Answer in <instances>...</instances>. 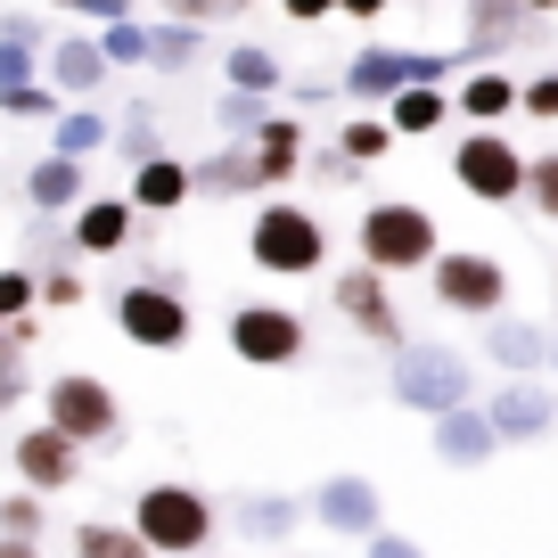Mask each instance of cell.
<instances>
[{
    "instance_id": "cell-1",
    "label": "cell",
    "mask_w": 558,
    "mask_h": 558,
    "mask_svg": "<svg viewBox=\"0 0 558 558\" xmlns=\"http://www.w3.org/2000/svg\"><path fill=\"white\" fill-rule=\"evenodd\" d=\"M386 402H402L411 418H444L460 402H476V362L444 337H402L386 353Z\"/></svg>"
},
{
    "instance_id": "cell-2",
    "label": "cell",
    "mask_w": 558,
    "mask_h": 558,
    "mask_svg": "<svg viewBox=\"0 0 558 558\" xmlns=\"http://www.w3.org/2000/svg\"><path fill=\"white\" fill-rule=\"evenodd\" d=\"M214 525H222V509H214V493H197L190 476H148V485L132 493V534L157 558L214 550Z\"/></svg>"
},
{
    "instance_id": "cell-3",
    "label": "cell",
    "mask_w": 558,
    "mask_h": 558,
    "mask_svg": "<svg viewBox=\"0 0 558 558\" xmlns=\"http://www.w3.org/2000/svg\"><path fill=\"white\" fill-rule=\"evenodd\" d=\"M107 313H116V337L140 353H181L197 337V313H190V279L181 271H140L123 279L116 296H107Z\"/></svg>"
},
{
    "instance_id": "cell-4",
    "label": "cell",
    "mask_w": 558,
    "mask_h": 558,
    "mask_svg": "<svg viewBox=\"0 0 558 558\" xmlns=\"http://www.w3.org/2000/svg\"><path fill=\"white\" fill-rule=\"evenodd\" d=\"M436 255H444V230L418 197H369V206L353 214V263H369V271H386V279L427 271Z\"/></svg>"
},
{
    "instance_id": "cell-5",
    "label": "cell",
    "mask_w": 558,
    "mask_h": 558,
    "mask_svg": "<svg viewBox=\"0 0 558 558\" xmlns=\"http://www.w3.org/2000/svg\"><path fill=\"white\" fill-rule=\"evenodd\" d=\"M246 263L271 271V279H320V271H329V222L279 190L271 206L246 214Z\"/></svg>"
},
{
    "instance_id": "cell-6",
    "label": "cell",
    "mask_w": 558,
    "mask_h": 558,
    "mask_svg": "<svg viewBox=\"0 0 558 558\" xmlns=\"http://www.w3.org/2000/svg\"><path fill=\"white\" fill-rule=\"evenodd\" d=\"M460 66H469L460 50H402V41H362V50L345 58V83H337V99L386 107L395 90H411V83H452Z\"/></svg>"
},
{
    "instance_id": "cell-7",
    "label": "cell",
    "mask_w": 558,
    "mask_h": 558,
    "mask_svg": "<svg viewBox=\"0 0 558 558\" xmlns=\"http://www.w3.org/2000/svg\"><path fill=\"white\" fill-rule=\"evenodd\" d=\"M41 418H50L66 444H83V452H107V444L123 436V402H116V386H107L99 369H58V378L41 386Z\"/></svg>"
},
{
    "instance_id": "cell-8",
    "label": "cell",
    "mask_w": 558,
    "mask_h": 558,
    "mask_svg": "<svg viewBox=\"0 0 558 558\" xmlns=\"http://www.w3.org/2000/svg\"><path fill=\"white\" fill-rule=\"evenodd\" d=\"M452 181L476 197V206H525V148L501 132V123H469V140H452Z\"/></svg>"
},
{
    "instance_id": "cell-9",
    "label": "cell",
    "mask_w": 558,
    "mask_h": 558,
    "mask_svg": "<svg viewBox=\"0 0 558 558\" xmlns=\"http://www.w3.org/2000/svg\"><path fill=\"white\" fill-rule=\"evenodd\" d=\"M427 288H436V304L460 313V320L509 313V263L485 255V246H444V255L427 263Z\"/></svg>"
},
{
    "instance_id": "cell-10",
    "label": "cell",
    "mask_w": 558,
    "mask_h": 558,
    "mask_svg": "<svg viewBox=\"0 0 558 558\" xmlns=\"http://www.w3.org/2000/svg\"><path fill=\"white\" fill-rule=\"evenodd\" d=\"M222 345L239 353L246 369H296L304 345H313V329H304V313H288V304H230Z\"/></svg>"
},
{
    "instance_id": "cell-11",
    "label": "cell",
    "mask_w": 558,
    "mask_h": 558,
    "mask_svg": "<svg viewBox=\"0 0 558 558\" xmlns=\"http://www.w3.org/2000/svg\"><path fill=\"white\" fill-rule=\"evenodd\" d=\"M329 296H337V320H345L362 345H378V353H395L402 337V304H395V279L386 271H369V263H353V271H337L329 279Z\"/></svg>"
},
{
    "instance_id": "cell-12",
    "label": "cell",
    "mask_w": 558,
    "mask_h": 558,
    "mask_svg": "<svg viewBox=\"0 0 558 558\" xmlns=\"http://www.w3.org/2000/svg\"><path fill=\"white\" fill-rule=\"evenodd\" d=\"M304 509H313V525H320V534H337V542H369V534L386 525L378 485H369V476H353V469L320 476V485L304 493Z\"/></svg>"
},
{
    "instance_id": "cell-13",
    "label": "cell",
    "mask_w": 558,
    "mask_h": 558,
    "mask_svg": "<svg viewBox=\"0 0 558 558\" xmlns=\"http://www.w3.org/2000/svg\"><path fill=\"white\" fill-rule=\"evenodd\" d=\"M485 418L501 427V452L509 444H542V436H558V386L550 378H501L485 395Z\"/></svg>"
},
{
    "instance_id": "cell-14",
    "label": "cell",
    "mask_w": 558,
    "mask_h": 558,
    "mask_svg": "<svg viewBox=\"0 0 558 558\" xmlns=\"http://www.w3.org/2000/svg\"><path fill=\"white\" fill-rule=\"evenodd\" d=\"M230 534L239 542H255V550H279V542H296L304 525H313V509H304V493H271V485H255V493H230Z\"/></svg>"
},
{
    "instance_id": "cell-15",
    "label": "cell",
    "mask_w": 558,
    "mask_h": 558,
    "mask_svg": "<svg viewBox=\"0 0 558 558\" xmlns=\"http://www.w3.org/2000/svg\"><path fill=\"white\" fill-rule=\"evenodd\" d=\"M132 230H140V206L123 190H90L83 206L66 214V246H74V255H123Z\"/></svg>"
},
{
    "instance_id": "cell-16",
    "label": "cell",
    "mask_w": 558,
    "mask_h": 558,
    "mask_svg": "<svg viewBox=\"0 0 558 558\" xmlns=\"http://www.w3.org/2000/svg\"><path fill=\"white\" fill-rule=\"evenodd\" d=\"M476 345H485V362L501 369V378H550V329L542 320H518V313H493L476 320Z\"/></svg>"
},
{
    "instance_id": "cell-17",
    "label": "cell",
    "mask_w": 558,
    "mask_h": 558,
    "mask_svg": "<svg viewBox=\"0 0 558 558\" xmlns=\"http://www.w3.org/2000/svg\"><path fill=\"white\" fill-rule=\"evenodd\" d=\"M427 427H436V460H444V469H460V476H476V469L501 460V427L485 418V402H460V411L427 418Z\"/></svg>"
},
{
    "instance_id": "cell-18",
    "label": "cell",
    "mask_w": 558,
    "mask_h": 558,
    "mask_svg": "<svg viewBox=\"0 0 558 558\" xmlns=\"http://www.w3.org/2000/svg\"><path fill=\"white\" fill-rule=\"evenodd\" d=\"M525 34H534V17H525L518 0H469V9H460V58H469V66L509 58Z\"/></svg>"
},
{
    "instance_id": "cell-19",
    "label": "cell",
    "mask_w": 558,
    "mask_h": 558,
    "mask_svg": "<svg viewBox=\"0 0 558 558\" xmlns=\"http://www.w3.org/2000/svg\"><path fill=\"white\" fill-rule=\"evenodd\" d=\"M74 476H83V444H66L50 418H41V427H17V485H34L41 501H50Z\"/></svg>"
},
{
    "instance_id": "cell-20",
    "label": "cell",
    "mask_w": 558,
    "mask_h": 558,
    "mask_svg": "<svg viewBox=\"0 0 558 558\" xmlns=\"http://www.w3.org/2000/svg\"><path fill=\"white\" fill-rule=\"evenodd\" d=\"M107 74H116V66H107L99 34H58L50 58H41V83H58V99H66V107H83L90 90L107 83Z\"/></svg>"
},
{
    "instance_id": "cell-21",
    "label": "cell",
    "mask_w": 558,
    "mask_h": 558,
    "mask_svg": "<svg viewBox=\"0 0 558 558\" xmlns=\"http://www.w3.org/2000/svg\"><path fill=\"white\" fill-rule=\"evenodd\" d=\"M304 140H313V132H304V123L288 116V107H279V116L263 123L255 140H246V148H255V181H263V197H279L288 181L304 173Z\"/></svg>"
},
{
    "instance_id": "cell-22",
    "label": "cell",
    "mask_w": 558,
    "mask_h": 558,
    "mask_svg": "<svg viewBox=\"0 0 558 558\" xmlns=\"http://www.w3.org/2000/svg\"><path fill=\"white\" fill-rule=\"evenodd\" d=\"M123 197H132L140 214H181L197 197V181H190V165L173 157V148H157L148 165H132V181H123Z\"/></svg>"
},
{
    "instance_id": "cell-23",
    "label": "cell",
    "mask_w": 558,
    "mask_h": 558,
    "mask_svg": "<svg viewBox=\"0 0 558 558\" xmlns=\"http://www.w3.org/2000/svg\"><path fill=\"white\" fill-rule=\"evenodd\" d=\"M83 197H90V181H83V165H74V157L41 148V157L25 165V206H34V214H50V222H58V214H74Z\"/></svg>"
},
{
    "instance_id": "cell-24",
    "label": "cell",
    "mask_w": 558,
    "mask_h": 558,
    "mask_svg": "<svg viewBox=\"0 0 558 558\" xmlns=\"http://www.w3.org/2000/svg\"><path fill=\"white\" fill-rule=\"evenodd\" d=\"M190 181H197V197H263L255 148H246V140H214L206 157L190 165Z\"/></svg>"
},
{
    "instance_id": "cell-25",
    "label": "cell",
    "mask_w": 558,
    "mask_h": 558,
    "mask_svg": "<svg viewBox=\"0 0 558 558\" xmlns=\"http://www.w3.org/2000/svg\"><path fill=\"white\" fill-rule=\"evenodd\" d=\"M378 116L395 123V140H427V132L452 123V83H411V90H395Z\"/></svg>"
},
{
    "instance_id": "cell-26",
    "label": "cell",
    "mask_w": 558,
    "mask_h": 558,
    "mask_svg": "<svg viewBox=\"0 0 558 558\" xmlns=\"http://www.w3.org/2000/svg\"><path fill=\"white\" fill-rule=\"evenodd\" d=\"M206 66V25L148 17V74H197Z\"/></svg>"
},
{
    "instance_id": "cell-27",
    "label": "cell",
    "mask_w": 558,
    "mask_h": 558,
    "mask_svg": "<svg viewBox=\"0 0 558 558\" xmlns=\"http://www.w3.org/2000/svg\"><path fill=\"white\" fill-rule=\"evenodd\" d=\"M222 90L279 99V90H288V66H279V50H263V41H230V50H222Z\"/></svg>"
},
{
    "instance_id": "cell-28",
    "label": "cell",
    "mask_w": 558,
    "mask_h": 558,
    "mask_svg": "<svg viewBox=\"0 0 558 558\" xmlns=\"http://www.w3.org/2000/svg\"><path fill=\"white\" fill-rule=\"evenodd\" d=\"M107 140H116V116H99V107H58V123H50V148L58 157H74V165H90L107 148Z\"/></svg>"
},
{
    "instance_id": "cell-29",
    "label": "cell",
    "mask_w": 558,
    "mask_h": 558,
    "mask_svg": "<svg viewBox=\"0 0 558 558\" xmlns=\"http://www.w3.org/2000/svg\"><path fill=\"white\" fill-rule=\"evenodd\" d=\"M452 116H469V123H509L518 116V83L509 74H460V90H452Z\"/></svg>"
},
{
    "instance_id": "cell-30",
    "label": "cell",
    "mask_w": 558,
    "mask_h": 558,
    "mask_svg": "<svg viewBox=\"0 0 558 558\" xmlns=\"http://www.w3.org/2000/svg\"><path fill=\"white\" fill-rule=\"evenodd\" d=\"M66 550H74V558H157L148 542L132 534V525H116V518H83V525H66Z\"/></svg>"
},
{
    "instance_id": "cell-31",
    "label": "cell",
    "mask_w": 558,
    "mask_h": 558,
    "mask_svg": "<svg viewBox=\"0 0 558 558\" xmlns=\"http://www.w3.org/2000/svg\"><path fill=\"white\" fill-rule=\"evenodd\" d=\"M34 337H41L34 320H9V337H0V418L34 395V369H25V345H34Z\"/></svg>"
},
{
    "instance_id": "cell-32",
    "label": "cell",
    "mask_w": 558,
    "mask_h": 558,
    "mask_svg": "<svg viewBox=\"0 0 558 558\" xmlns=\"http://www.w3.org/2000/svg\"><path fill=\"white\" fill-rule=\"evenodd\" d=\"M271 116H279V99H255V90H214V132H222V140H255Z\"/></svg>"
},
{
    "instance_id": "cell-33",
    "label": "cell",
    "mask_w": 558,
    "mask_h": 558,
    "mask_svg": "<svg viewBox=\"0 0 558 558\" xmlns=\"http://www.w3.org/2000/svg\"><path fill=\"white\" fill-rule=\"evenodd\" d=\"M107 148H116L123 165H148V157L165 148V140H157V107H148V99H132V107L116 116V140H107Z\"/></svg>"
},
{
    "instance_id": "cell-34",
    "label": "cell",
    "mask_w": 558,
    "mask_h": 558,
    "mask_svg": "<svg viewBox=\"0 0 558 558\" xmlns=\"http://www.w3.org/2000/svg\"><path fill=\"white\" fill-rule=\"evenodd\" d=\"M337 148H345V157H353V165H362V173H369V165H378L386 148H395V123H386V116H369V107H362V116H345V132H337Z\"/></svg>"
},
{
    "instance_id": "cell-35",
    "label": "cell",
    "mask_w": 558,
    "mask_h": 558,
    "mask_svg": "<svg viewBox=\"0 0 558 558\" xmlns=\"http://www.w3.org/2000/svg\"><path fill=\"white\" fill-rule=\"evenodd\" d=\"M99 50H107V66H148V17H116V25H99Z\"/></svg>"
},
{
    "instance_id": "cell-36",
    "label": "cell",
    "mask_w": 558,
    "mask_h": 558,
    "mask_svg": "<svg viewBox=\"0 0 558 558\" xmlns=\"http://www.w3.org/2000/svg\"><path fill=\"white\" fill-rule=\"evenodd\" d=\"M525 214H542V222H558V148H542V157H525Z\"/></svg>"
},
{
    "instance_id": "cell-37",
    "label": "cell",
    "mask_w": 558,
    "mask_h": 558,
    "mask_svg": "<svg viewBox=\"0 0 558 558\" xmlns=\"http://www.w3.org/2000/svg\"><path fill=\"white\" fill-rule=\"evenodd\" d=\"M34 304H41V271L34 263H9L0 271V320H34Z\"/></svg>"
},
{
    "instance_id": "cell-38",
    "label": "cell",
    "mask_w": 558,
    "mask_h": 558,
    "mask_svg": "<svg viewBox=\"0 0 558 558\" xmlns=\"http://www.w3.org/2000/svg\"><path fill=\"white\" fill-rule=\"evenodd\" d=\"M58 83H25V90H0V116H17V123H58Z\"/></svg>"
},
{
    "instance_id": "cell-39",
    "label": "cell",
    "mask_w": 558,
    "mask_h": 558,
    "mask_svg": "<svg viewBox=\"0 0 558 558\" xmlns=\"http://www.w3.org/2000/svg\"><path fill=\"white\" fill-rule=\"evenodd\" d=\"M41 525H50V509H41V493H34V485L0 493V534H41Z\"/></svg>"
},
{
    "instance_id": "cell-40",
    "label": "cell",
    "mask_w": 558,
    "mask_h": 558,
    "mask_svg": "<svg viewBox=\"0 0 558 558\" xmlns=\"http://www.w3.org/2000/svg\"><path fill=\"white\" fill-rule=\"evenodd\" d=\"M25 83H41V50H25V41L0 34V90H25Z\"/></svg>"
},
{
    "instance_id": "cell-41",
    "label": "cell",
    "mask_w": 558,
    "mask_h": 558,
    "mask_svg": "<svg viewBox=\"0 0 558 558\" xmlns=\"http://www.w3.org/2000/svg\"><path fill=\"white\" fill-rule=\"evenodd\" d=\"M518 107L534 123H558V74H534V83H518Z\"/></svg>"
},
{
    "instance_id": "cell-42",
    "label": "cell",
    "mask_w": 558,
    "mask_h": 558,
    "mask_svg": "<svg viewBox=\"0 0 558 558\" xmlns=\"http://www.w3.org/2000/svg\"><path fill=\"white\" fill-rule=\"evenodd\" d=\"M0 34H9V41H25V50H41V58H50V41H58L50 25L34 17V9H9V17H0Z\"/></svg>"
},
{
    "instance_id": "cell-43",
    "label": "cell",
    "mask_w": 558,
    "mask_h": 558,
    "mask_svg": "<svg viewBox=\"0 0 558 558\" xmlns=\"http://www.w3.org/2000/svg\"><path fill=\"white\" fill-rule=\"evenodd\" d=\"M50 9H74L90 25H116V17H140V0H50Z\"/></svg>"
},
{
    "instance_id": "cell-44",
    "label": "cell",
    "mask_w": 558,
    "mask_h": 558,
    "mask_svg": "<svg viewBox=\"0 0 558 558\" xmlns=\"http://www.w3.org/2000/svg\"><path fill=\"white\" fill-rule=\"evenodd\" d=\"M165 17H181V25H214V17H230L239 0H157Z\"/></svg>"
},
{
    "instance_id": "cell-45",
    "label": "cell",
    "mask_w": 558,
    "mask_h": 558,
    "mask_svg": "<svg viewBox=\"0 0 558 558\" xmlns=\"http://www.w3.org/2000/svg\"><path fill=\"white\" fill-rule=\"evenodd\" d=\"M41 304H50V313H74V304H83V279L74 271H41Z\"/></svg>"
},
{
    "instance_id": "cell-46",
    "label": "cell",
    "mask_w": 558,
    "mask_h": 558,
    "mask_svg": "<svg viewBox=\"0 0 558 558\" xmlns=\"http://www.w3.org/2000/svg\"><path fill=\"white\" fill-rule=\"evenodd\" d=\"M362 558H427V550H418L411 534H386V525H378V534L362 542Z\"/></svg>"
},
{
    "instance_id": "cell-47",
    "label": "cell",
    "mask_w": 558,
    "mask_h": 558,
    "mask_svg": "<svg viewBox=\"0 0 558 558\" xmlns=\"http://www.w3.org/2000/svg\"><path fill=\"white\" fill-rule=\"evenodd\" d=\"M279 17L288 25H320V17H337V0H279Z\"/></svg>"
},
{
    "instance_id": "cell-48",
    "label": "cell",
    "mask_w": 558,
    "mask_h": 558,
    "mask_svg": "<svg viewBox=\"0 0 558 558\" xmlns=\"http://www.w3.org/2000/svg\"><path fill=\"white\" fill-rule=\"evenodd\" d=\"M337 9H345V17H353V25H378V17H386V9H402V0H337Z\"/></svg>"
},
{
    "instance_id": "cell-49",
    "label": "cell",
    "mask_w": 558,
    "mask_h": 558,
    "mask_svg": "<svg viewBox=\"0 0 558 558\" xmlns=\"http://www.w3.org/2000/svg\"><path fill=\"white\" fill-rule=\"evenodd\" d=\"M0 558H41V542L34 534H0Z\"/></svg>"
},
{
    "instance_id": "cell-50",
    "label": "cell",
    "mask_w": 558,
    "mask_h": 558,
    "mask_svg": "<svg viewBox=\"0 0 558 558\" xmlns=\"http://www.w3.org/2000/svg\"><path fill=\"white\" fill-rule=\"evenodd\" d=\"M518 9H525V17H550V9H558V0H518Z\"/></svg>"
},
{
    "instance_id": "cell-51",
    "label": "cell",
    "mask_w": 558,
    "mask_h": 558,
    "mask_svg": "<svg viewBox=\"0 0 558 558\" xmlns=\"http://www.w3.org/2000/svg\"><path fill=\"white\" fill-rule=\"evenodd\" d=\"M550 386H558V329H550Z\"/></svg>"
},
{
    "instance_id": "cell-52",
    "label": "cell",
    "mask_w": 558,
    "mask_h": 558,
    "mask_svg": "<svg viewBox=\"0 0 558 558\" xmlns=\"http://www.w3.org/2000/svg\"><path fill=\"white\" fill-rule=\"evenodd\" d=\"M320 558H345V550H320Z\"/></svg>"
},
{
    "instance_id": "cell-53",
    "label": "cell",
    "mask_w": 558,
    "mask_h": 558,
    "mask_svg": "<svg viewBox=\"0 0 558 558\" xmlns=\"http://www.w3.org/2000/svg\"><path fill=\"white\" fill-rule=\"evenodd\" d=\"M0 337H9V320H0Z\"/></svg>"
},
{
    "instance_id": "cell-54",
    "label": "cell",
    "mask_w": 558,
    "mask_h": 558,
    "mask_svg": "<svg viewBox=\"0 0 558 558\" xmlns=\"http://www.w3.org/2000/svg\"><path fill=\"white\" fill-rule=\"evenodd\" d=\"M550 25H558V9H550Z\"/></svg>"
},
{
    "instance_id": "cell-55",
    "label": "cell",
    "mask_w": 558,
    "mask_h": 558,
    "mask_svg": "<svg viewBox=\"0 0 558 558\" xmlns=\"http://www.w3.org/2000/svg\"><path fill=\"white\" fill-rule=\"evenodd\" d=\"M197 558H214V550H197Z\"/></svg>"
},
{
    "instance_id": "cell-56",
    "label": "cell",
    "mask_w": 558,
    "mask_h": 558,
    "mask_svg": "<svg viewBox=\"0 0 558 558\" xmlns=\"http://www.w3.org/2000/svg\"><path fill=\"white\" fill-rule=\"evenodd\" d=\"M239 9H246V0H239Z\"/></svg>"
}]
</instances>
